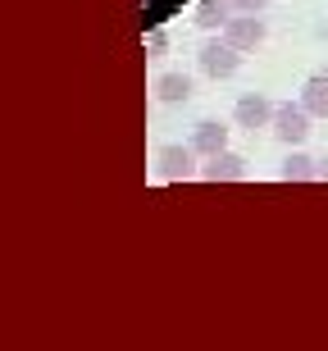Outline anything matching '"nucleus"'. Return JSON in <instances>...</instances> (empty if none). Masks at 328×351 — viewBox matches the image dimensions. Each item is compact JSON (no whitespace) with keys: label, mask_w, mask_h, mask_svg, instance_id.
<instances>
[{"label":"nucleus","mask_w":328,"mask_h":351,"mask_svg":"<svg viewBox=\"0 0 328 351\" xmlns=\"http://www.w3.org/2000/svg\"><path fill=\"white\" fill-rule=\"evenodd\" d=\"M310 110H305V105H278L274 110V137L278 142H288V146H301L305 137H310Z\"/></svg>","instance_id":"nucleus-1"},{"label":"nucleus","mask_w":328,"mask_h":351,"mask_svg":"<svg viewBox=\"0 0 328 351\" xmlns=\"http://www.w3.org/2000/svg\"><path fill=\"white\" fill-rule=\"evenodd\" d=\"M237 64H242V51H237V46H228L223 37L201 46V73H205V78H233Z\"/></svg>","instance_id":"nucleus-2"},{"label":"nucleus","mask_w":328,"mask_h":351,"mask_svg":"<svg viewBox=\"0 0 328 351\" xmlns=\"http://www.w3.org/2000/svg\"><path fill=\"white\" fill-rule=\"evenodd\" d=\"M264 32H269V27H264L260 14H233V19L223 23V41L237 46V51H255L264 41Z\"/></svg>","instance_id":"nucleus-3"},{"label":"nucleus","mask_w":328,"mask_h":351,"mask_svg":"<svg viewBox=\"0 0 328 351\" xmlns=\"http://www.w3.org/2000/svg\"><path fill=\"white\" fill-rule=\"evenodd\" d=\"M155 165H160V178L164 182H183L197 173V151L192 146H164Z\"/></svg>","instance_id":"nucleus-4"},{"label":"nucleus","mask_w":328,"mask_h":351,"mask_svg":"<svg viewBox=\"0 0 328 351\" xmlns=\"http://www.w3.org/2000/svg\"><path fill=\"white\" fill-rule=\"evenodd\" d=\"M201 178H210V182H242V178H247V160L233 156V151H219V156H210L205 165H201Z\"/></svg>","instance_id":"nucleus-5"},{"label":"nucleus","mask_w":328,"mask_h":351,"mask_svg":"<svg viewBox=\"0 0 328 351\" xmlns=\"http://www.w3.org/2000/svg\"><path fill=\"white\" fill-rule=\"evenodd\" d=\"M274 110H278V105H269L260 91H251V96H242V101H237L233 114H237V123H242V128L255 132V128H264V123H274Z\"/></svg>","instance_id":"nucleus-6"},{"label":"nucleus","mask_w":328,"mask_h":351,"mask_svg":"<svg viewBox=\"0 0 328 351\" xmlns=\"http://www.w3.org/2000/svg\"><path fill=\"white\" fill-rule=\"evenodd\" d=\"M192 151L197 156H219V151H228V128L223 123H214V119H205V123H197V132H192Z\"/></svg>","instance_id":"nucleus-7"},{"label":"nucleus","mask_w":328,"mask_h":351,"mask_svg":"<svg viewBox=\"0 0 328 351\" xmlns=\"http://www.w3.org/2000/svg\"><path fill=\"white\" fill-rule=\"evenodd\" d=\"M187 96H192V78H187V73H160L155 78V101L178 105V101H187Z\"/></svg>","instance_id":"nucleus-8"},{"label":"nucleus","mask_w":328,"mask_h":351,"mask_svg":"<svg viewBox=\"0 0 328 351\" xmlns=\"http://www.w3.org/2000/svg\"><path fill=\"white\" fill-rule=\"evenodd\" d=\"M301 105H305V110H310L315 119H328V78H324V73L305 78V87H301Z\"/></svg>","instance_id":"nucleus-9"},{"label":"nucleus","mask_w":328,"mask_h":351,"mask_svg":"<svg viewBox=\"0 0 328 351\" xmlns=\"http://www.w3.org/2000/svg\"><path fill=\"white\" fill-rule=\"evenodd\" d=\"M278 178H283V182H305V178H319V160L301 156V151H292V156L283 160V169H278Z\"/></svg>","instance_id":"nucleus-10"},{"label":"nucleus","mask_w":328,"mask_h":351,"mask_svg":"<svg viewBox=\"0 0 328 351\" xmlns=\"http://www.w3.org/2000/svg\"><path fill=\"white\" fill-rule=\"evenodd\" d=\"M228 0H197V5H192V19H197L201 27H223L228 23Z\"/></svg>","instance_id":"nucleus-11"},{"label":"nucleus","mask_w":328,"mask_h":351,"mask_svg":"<svg viewBox=\"0 0 328 351\" xmlns=\"http://www.w3.org/2000/svg\"><path fill=\"white\" fill-rule=\"evenodd\" d=\"M264 5H269V0H228L233 14H264Z\"/></svg>","instance_id":"nucleus-12"},{"label":"nucleus","mask_w":328,"mask_h":351,"mask_svg":"<svg viewBox=\"0 0 328 351\" xmlns=\"http://www.w3.org/2000/svg\"><path fill=\"white\" fill-rule=\"evenodd\" d=\"M146 51H151V55H164V51H169V32H160V27H155V32L146 37Z\"/></svg>","instance_id":"nucleus-13"},{"label":"nucleus","mask_w":328,"mask_h":351,"mask_svg":"<svg viewBox=\"0 0 328 351\" xmlns=\"http://www.w3.org/2000/svg\"><path fill=\"white\" fill-rule=\"evenodd\" d=\"M319 178H324V182H328V156H324V160H319Z\"/></svg>","instance_id":"nucleus-14"}]
</instances>
